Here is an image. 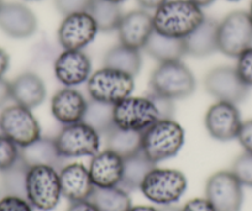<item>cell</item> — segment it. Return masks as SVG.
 Masks as SVG:
<instances>
[{
    "label": "cell",
    "mask_w": 252,
    "mask_h": 211,
    "mask_svg": "<svg viewBox=\"0 0 252 211\" xmlns=\"http://www.w3.org/2000/svg\"><path fill=\"white\" fill-rule=\"evenodd\" d=\"M60 181L62 195L69 201L89 199L95 188L89 176L88 168L82 163L63 166L60 171Z\"/></svg>",
    "instance_id": "20"
},
{
    "label": "cell",
    "mask_w": 252,
    "mask_h": 211,
    "mask_svg": "<svg viewBox=\"0 0 252 211\" xmlns=\"http://www.w3.org/2000/svg\"><path fill=\"white\" fill-rule=\"evenodd\" d=\"M184 144V130L173 119H158L141 132V152L155 164L172 158Z\"/></svg>",
    "instance_id": "2"
},
{
    "label": "cell",
    "mask_w": 252,
    "mask_h": 211,
    "mask_svg": "<svg viewBox=\"0 0 252 211\" xmlns=\"http://www.w3.org/2000/svg\"><path fill=\"white\" fill-rule=\"evenodd\" d=\"M37 18L29 6L21 3L0 4V30L16 40L29 38L37 31Z\"/></svg>",
    "instance_id": "16"
},
{
    "label": "cell",
    "mask_w": 252,
    "mask_h": 211,
    "mask_svg": "<svg viewBox=\"0 0 252 211\" xmlns=\"http://www.w3.org/2000/svg\"><path fill=\"white\" fill-rule=\"evenodd\" d=\"M247 13H249L250 19H251V21H252V0H251V3H250V9H249V11H247Z\"/></svg>",
    "instance_id": "47"
},
{
    "label": "cell",
    "mask_w": 252,
    "mask_h": 211,
    "mask_svg": "<svg viewBox=\"0 0 252 211\" xmlns=\"http://www.w3.org/2000/svg\"><path fill=\"white\" fill-rule=\"evenodd\" d=\"M11 99L25 108H37L46 99V86L45 82L33 72H24L19 74L13 82H10Z\"/></svg>",
    "instance_id": "21"
},
{
    "label": "cell",
    "mask_w": 252,
    "mask_h": 211,
    "mask_svg": "<svg viewBox=\"0 0 252 211\" xmlns=\"http://www.w3.org/2000/svg\"><path fill=\"white\" fill-rule=\"evenodd\" d=\"M89 200L99 211H127L131 208L129 193L120 186L111 188H94Z\"/></svg>",
    "instance_id": "28"
},
{
    "label": "cell",
    "mask_w": 252,
    "mask_h": 211,
    "mask_svg": "<svg viewBox=\"0 0 252 211\" xmlns=\"http://www.w3.org/2000/svg\"><path fill=\"white\" fill-rule=\"evenodd\" d=\"M252 47V21L249 13L236 10L227 14L218 25V48L227 57L237 58Z\"/></svg>",
    "instance_id": "7"
},
{
    "label": "cell",
    "mask_w": 252,
    "mask_h": 211,
    "mask_svg": "<svg viewBox=\"0 0 252 211\" xmlns=\"http://www.w3.org/2000/svg\"><path fill=\"white\" fill-rule=\"evenodd\" d=\"M113 108L114 105H110V104L100 103V101L89 99L83 122L93 127L100 136H104L115 126Z\"/></svg>",
    "instance_id": "30"
},
{
    "label": "cell",
    "mask_w": 252,
    "mask_h": 211,
    "mask_svg": "<svg viewBox=\"0 0 252 211\" xmlns=\"http://www.w3.org/2000/svg\"><path fill=\"white\" fill-rule=\"evenodd\" d=\"M19 158L29 168L35 166H48L53 167L57 171H61L64 161L58 152L55 138L48 137H40L33 141L32 144L21 147Z\"/></svg>",
    "instance_id": "23"
},
{
    "label": "cell",
    "mask_w": 252,
    "mask_h": 211,
    "mask_svg": "<svg viewBox=\"0 0 252 211\" xmlns=\"http://www.w3.org/2000/svg\"><path fill=\"white\" fill-rule=\"evenodd\" d=\"M127 211H159L158 209L154 208V206H147V205H137L131 206Z\"/></svg>",
    "instance_id": "44"
},
{
    "label": "cell",
    "mask_w": 252,
    "mask_h": 211,
    "mask_svg": "<svg viewBox=\"0 0 252 211\" xmlns=\"http://www.w3.org/2000/svg\"><path fill=\"white\" fill-rule=\"evenodd\" d=\"M67 211H99L96 206L92 203L89 199L86 200L71 201V205L67 209Z\"/></svg>",
    "instance_id": "40"
},
{
    "label": "cell",
    "mask_w": 252,
    "mask_h": 211,
    "mask_svg": "<svg viewBox=\"0 0 252 211\" xmlns=\"http://www.w3.org/2000/svg\"><path fill=\"white\" fill-rule=\"evenodd\" d=\"M237 140H239L240 145L244 147L245 151L252 153V119L242 122L239 135H237Z\"/></svg>",
    "instance_id": "38"
},
{
    "label": "cell",
    "mask_w": 252,
    "mask_h": 211,
    "mask_svg": "<svg viewBox=\"0 0 252 211\" xmlns=\"http://www.w3.org/2000/svg\"><path fill=\"white\" fill-rule=\"evenodd\" d=\"M186 189L187 178L182 172L157 167L149 172L140 186L147 200L163 206L177 203Z\"/></svg>",
    "instance_id": "6"
},
{
    "label": "cell",
    "mask_w": 252,
    "mask_h": 211,
    "mask_svg": "<svg viewBox=\"0 0 252 211\" xmlns=\"http://www.w3.org/2000/svg\"><path fill=\"white\" fill-rule=\"evenodd\" d=\"M181 211H215V209L205 198H195L187 201Z\"/></svg>",
    "instance_id": "39"
},
{
    "label": "cell",
    "mask_w": 252,
    "mask_h": 211,
    "mask_svg": "<svg viewBox=\"0 0 252 211\" xmlns=\"http://www.w3.org/2000/svg\"><path fill=\"white\" fill-rule=\"evenodd\" d=\"M33 1H35V0H33Z\"/></svg>",
    "instance_id": "51"
},
{
    "label": "cell",
    "mask_w": 252,
    "mask_h": 211,
    "mask_svg": "<svg viewBox=\"0 0 252 211\" xmlns=\"http://www.w3.org/2000/svg\"><path fill=\"white\" fill-rule=\"evenodd\" d=\"M106 149L115 152L123 158L141 151V132L114 126L108 133L104 135Z\"/></svg>",
    "instance_id": "27"
},
{
    "label": "cell",
    "mask_w": 252,
    "mask_h": 211,
    "mask_svg": "<svg viewBox=\"0 0 252 211\" xmlns=\"http://www.w3.org/2000/svg\"><path fill=\"white\" fill-rule=\"evenodd\" d=\"M140 8L145 9V10H156L158 6L166 3L167 0H136Z\"/></svg>",
    "instance_id": "43"
},
{
    "label": "cell",
    "mask_w": 252,
    "mask_h": 211,
    "mask_svg": "<svg viewBox=\"0 0 252 211\" xmlns=\"http://www.w3.org/2000/svg\"><path fill=\"white\" fill-rule=\"evenodd\" d=\"M88 100L77 89L64 87L51 99V113L63 126L83 121Z\"/></svg>",
    "instance_id": "18"
},
{
    "label": "cell",
    "mask_w": 252,
    "mask_h": 211,
    "mask_svg": "<svg viewBox=\"0 0 252 211\" xmlns=\"http://www.w3.org/2000/svg\"><path fill=\"white\" fill-rule=\"evenodd\" d=\"M135 77L120 70L103 67L91 74L87 81L89 99L115 105L131 96L135 89Z\"/></svg>",
    "instance_id": "4"
},
{
    "label": "cell",
    "mask_w": 252,
    "mask_h": 211,
    "mask_svg": "<svg viewBox=\"0 0 252 211\" xmlns=\"http://www.w3.org/2000/svg\"><path fill=\"white\" fill-rule=\"evenodd\" d=\"M205 90L218 101L239 104L249 95V87L241 81L235 67L220 65L214 68L204 78Z\"/></svg>",
    "instance_id": "12"
},
{
    "label": "cell",
    "mask_w": 252,
    "mask_h": 211,
    "mask_svg": "<svg viewBox=\"0 0 252 211\" xmlns=\"http://www.w3.org/2000/svg\"><path fill=\"white\" fill-rule=\"evenodd\" d=\"M141 64L142 58L140 50L129 47L123 43H119V45L111 47L105 53L103 60V67L120 70V72L127 73L132 77L139 74Z\"/></svg>",
    "instance_id": "25"
},
{
    "label": "cell",
    "mask_w": 252,
    "mask_h": 211,
    "mask_svg": "<svg viewBox=\"0 0 252 211\" xmlns=\"http://www.w3.org/2000/svg\"><path fill=\"white\" fill-rule=\"evenodd\" d=\"M0 131L19 147H25L41 137V127L30 109L19 104L8 106L0 114Z\"/></svg>",
    "instance_id": "9"
},
{
    "label": "cell",
    "mask_w": 252,
    "mask_h": 211,
    "mask_svg": "<svg viewBox=\"0 0 252 211\" xmlns=\"http://www.w3.org/2000/svg\"><path fill=\"white\" fill-rule=\"evenodd\" d=\"M205 127L213 138L221 142L237 138L242 120L236 104L217 101L205 114Z\"/></svg>",
    "instance_id": "14"
},
{
    "label": "cell",
    "mask_w": 252,
    "mask_h": 211,
    "mask_svg": "<svg viewBox=\"0 0 252 211\" xmlns=\"http://www.w3.org/2000/svg\"><path fill=\"white\" fill-rule=\"evenodd\" d=\"M114 123L124 130L142 132L159 119L149 96H129L113 108Z\"/></svg>",
    "instance_id": "10"
},
{
    "label": "cell",
    "mask_w": 252,
    "mask_h": 211,
    "mask_svg": "<svg viewBox=\"0 0 252 211\" xmlns=\"http://www.w3.org/2000/svg\"><path fill=\"white\" fill-rule=\"evenodd\" d=\"M11 99L10 82L6 79L0 78V106L8 103Z\"/></svg>",
    "instance_id": "41"
},
{
    "label": "cell",
    "mask_w": 252,
    "mask_h": 211,
    "mask_svg": "<svg viewBox=\"0 0 252 211\" xmlns=\"http://www.w3.org/2000/svg\"><path fill=\"white\" fill-rule=\"evenodd\" d=\"M10 65V57L5 50L0 47V78H3L4 74L8 72Z\"/></svg>",
    "instance_id": "42"
},
{
    "label": "cell",
    "mask_w": 252,
    "mask_h": 211,
    "mask_svg": "<svg viewBox=\"0 0 252 211\" xmlns=\"http://www.w3.org/2000/svg\"><path fill=\"white\" fill-rule=\"evenodd\" d=\"M205 199L215 211H240L244 201L242 184L231 171L217 172L208 179Z\"/></svg>",
    "instance_id": "11"
},
{
    "label": "cell",
    "mask_w": 252,
    "mask_h": 211,
    "mask_svg": "<svg viewBox=\"0 0 252 211\" xmlns=\"http://www.w3.org/2000/svg\"><path fill=\"white\" fill-rule=\"evenodd\" d=\"M195 88L194 74L181 60L158 63L150 78V91L172 100L188 98Z\"/></svg>",
    "instance_id": "3"
},
{
    "label": "cell",
    "mask_w": 252,
    "mask_h": 211,
    "mask_svg": "<svg viewBox=\"0 0 252 211\" xmlns=\"http://www.w3.org/2000/svg\"><path fill=\"white\" fill-rule=\"evenodd\" d=\"M229 1H239V0H229Z\"/></svg>",
    "instance_id": "49"
},
{
    "label": "cell",
    "mask_w": 252,
    "mask_h": 211,
    "mask_svg": "<svg viewBox=\"0 0 252 211\" xmlns=\"http://www.w3.org/2000/svg\"><path fill=\"white\" fill-rule=\"evenodd\" d=\"M0 211H32V206L20 196L5 195L0 199Z\"/></svg>",
    "instance_id": "37"
},
{
    "label": "cell",
    "mask_w": 252,
    "mask_h": 211,
    "mask_svg": "<svg viewBox=\"0 0 252 211\" xmlns=\"http://www.w3.org/2000/svg\"><path fill=\"white\" fill-rule=\"evenodd\" d=\"M116 31L120 43L142 50L155 31L152 15L145 9L129 11L123 15Z\"/></svg>",
    "instance_id": "17"
},
{
    "label": "cell",
    "mask_w": 252,
    "mask_h": 211,
    "mask_svg": "<svg viewBox=\"0 0 252 211\" xmlns=\"http://www.w3.org/2000/svg\"><path fill=\"white\" fill-rule=\"evenodd\" d=\"M155 167H156V164L150 161L141 151L126 157V158H124L123 177H121V181L119 186L126 191L140 189L145 177Z\"/></svg>",
    "instance_id": "26"
},
{
    "label": "cell",
    "mask_w": 252,
    "mask_h": 211,
    "mask_svg": "<svg viewBox=\"0 0 252 211\" xmlns=\"http://www.w3.org/2000/svg\"><path fill=\"white\" fill-rule=\"evenodd\" d=\"M1 3H3V0H0V4H1Z\"/></svg>",
    "instance_id": "50"
},
{
    "label": "cell",
    "mask_w": 252,
    "mask_h": 211,
    "mask_svg": "<svg viewBox=\"0 0 252 211\" xmlns=\"http://www.w3.org/2000/svg\"><path fill=\"white\" fill-rule=\"evenodd\" d=\"M124 158L105 149L94 154L89 164V176L96 188L118 186L123 177Z\"/></svg>",
    "instance_id": "19"
},
{
    "label": "cell",
    "mask_w": 252,
    "mask_h": 211,
    "mask_svg": "<svg viewBox=\"0 0 252 211\" xmlns=\"http://www.w3.org/2000/svg\"><path fill=\"white\" fill-rule=\"evenodd\" d=\"M231 172L245 186L252 188V153L245 151L235 159Z\"/></svg>",
    "instance_id": "33"
},
{
    "label": "cell",
    "mask_w": 252,
    "mask_h": 211,
    "mask_svg": "<svg viewBox=\"0 0 252 211\" xmlns=\"http://www.w3.org/2000/svg\"><path fill=\"white\" fill-rule=\"evenodd\" d=\"M93 0H55L56 9L63 16L79 11H88Z\"/></svg>",
    "instance_id": "35"
},
{
    "label": "cell",
    "mask_w": 252,
    "mask_h": 211,
    "mask_svg": "<svg viewBox=\"0 0 252 211\" xmlns=\"http://www.w3.org/2000/svg\"><path fill=\"white\" fill-rule=\"evenodd\" d=\"M58 152L64 159L77 157H93L99 152L100 135L86 122L63 126L55 137Z\"/></svg>",
    "instance_id": "8"
},
{
    "label": "cell",
    "mask_w": 252,
    "mask_h": 211,
    "mask_svg": "<svg viewBox=\"0 0 252 211\" xmlns=\"http://www.w3.org/2000/svg\"><path fill=\"white\" fill-rule=\"evenodd\" d=\"M88 13L94 19L98 30L101 32L116 31L124 15L120 4L113 3L109 0H93Z\"/></svg>",
    "instance_id": "29"
},
{
    "label": "cell",
    "mask_w": 252,
    "mask_h": 211,
    "mask_svg": "<svg viewBox=\"0 0 252 211\" xmlns=\"http://www.w3.org/2000/svg\"><path fill=\"white\" fill-rule=\"evenodd\" d=\"M204 19L203 8L190 0H167L152 15L156 32L181 40L195 30Z\"/></svg>",
    "instance_id": "1"
},
{
    "label": "cell",
    "mask_w": 252,
    "mask_h": 211,
    "mask_svg": "<svg viewBox=\"0 0 252 211\" xmlns=\"http://www.w3.org/2000/svg\"><path fill=\"white\" fill-rule=\"evenodd\" d=\"M28 172L29 167L20 158L10 168L1 172V184H3L6 195L20 196V198L26 199Z\"/></svg>",
    "instance_id": "31"
},
{
    "label": "cell",
    "mask_w": 252,
    "mask_h": 211,
    "mask_svg": "<svg viewBox=\"0 0 252 211\" xmlns=\"http://www.w3.org/2000/svg\"><path fill=\"white\" fill-rule=\"evenodd\" d=\"M142 50L146 51L147 55L158 63L179 60H182L183 56H186L183 40L168 37V36L156 32V31L151 33Z\"/></svg>",
    "instance_id": "24"
},
{
    "label": "cell",
    "mask_w": 252,
    "mask_h": 211,
    "mask_svg": "<svg viewBox=\"0 0 252 211\" xmlns=\"http://www.w3.org/2000/svg\"><path fill=\"white\" fill-rule=\"evenodd\" d=\"M147 96L151 99L154 105L156 106L159 119H173L174 110H176V108H174V100L166 98L163 95H159V94L152 93V91H150L147 94Z\"/></svg>",
    "instance_id": "36"
},
{
    "label": "cell",
    "mask_w": 252,
    "mask_h": 211,
    "mask_svg": "<svg viewBox=\"0 0 252 211\" xmlns=\"http://www.w3.org/2000/svg\"><path fill=\"white\" fill-rule=\"evenodd\" d=\"M190 1L195 3L198 6H200V8H205V6L212 5V4L214 3L215 0H190Z\"/></svg>",
    "instance_id": "45"
},
{
    "label": "cell",
    "mask_w": 252,
    "mask_h": 211,
    "mask_svg": "<svg viewBox=\"0 0 252 211\" xmlns=\"http://www.w3.org/2000/svg\"><path fill=\"white\" fill-rule=\"evenodd\" d=\"M237 74L241 81L247 87H252V47L245 50L241 55L237 57L236 65H235Z\"/></svg>",
    "instance_id": "34"
},
{
    "label": "cell",
    "mask_w": 252,
    "mask_h": 211,
    "mask_svg": "<svg viewBox=\"0 0 252 211\" xmlns=\"http://www.w3.org/2000/svg\"><path fill=\"white\" fill-rule=\"evenodd\" d=\"M109 1H113V3H116V4H121L123 1H125V0H109Z\"/></svg>",
    "instance_id": "48"
},
{
    "label": "cell",
    "mask_w": 252,
    "mask_h": 211,
    "mask_svg": "<svg viewBox=\"0 0 252 211\" xmlns=\"http://www.w3.org/2000/svg\"><path fill=\"white\" fill-rule=\"evenodd\" d=\"M159 211H181V209L174 208V206L172 205H164L163 208L159 209Z\"/></svg>",
    "instance_id": "46"
},
{
    "label": "cell",
    "mask_w": 252,
    "mask_h": 211,
    "mask_svg": "<svg viewBox=\"0 0 252 211\" xmlns=\"http://www.w3.org/2000/svg\"><path fill=\"white\" fill-rule=\"evenodd\" d=\"M55 77L62 86L78 87L92 74V62L83 50H63L53 63Z\"/></svg>",
    "instance_id": "15"
},
{
    "label": "cell",
    "mask_w": 252,
    "mask_h": 211,
    "mask_svg": "<svg viewBox=\"0 0 252 211\" xmlns=\"http://www.w3.org/2000/svg\"><path fill=\"white\" fill-rule=\"evenodd\" d=\"M20 157V147L15 145L10 138L0 133V173L18 162Z\"/></svg>",
    "instance_id": "32"
},
{
    "label": "cell",
    "mask_w": 252,
    "mask_h": 211,
    "mask_svg": "<svg viewBox=\"0 0 252 211\" xmlns=\"http://www.w3.org/2000/svg\"><path fill=\"white\" fill-rule=\"evenodd\" d=\"M99 32L95 21L88 11L66 15L57 30V41L63 50H83L93 42Z\"/></svg>",
    "instance_id": "13"
},
{
    "label": "cell",
    "mask_w": 252,
    "mask_h": 211,
    "mask_svg": "<svg viewBox=\"0 0 252 211\" xmlns=\"http://www.w3.org/2000/svg\"><path fill=\"white\" fill-rule=\"evenodd\" d=\"M218 25L219 21L205 16L195 30L183 38L186 55L203 58L219 51L218 48Z\"/></svg>",
    "instance_id": "22"
},
{
    "label": "cell",
    "mask_w": 252,
    "mask_h": 211,
    "mask_svg": "<svg viewBox=\"0 0 252 211\" xmlns=\"http://www.w3.org/2000/svg\"><path fill=\"white\" fill-rule=\"evenodd\" d=\"M61 195L60 172L53 167L35 166L26 177V200L41 211H51L58 205Z\"/></svg>",
    "instance_id": "5"
}]
</instances>
